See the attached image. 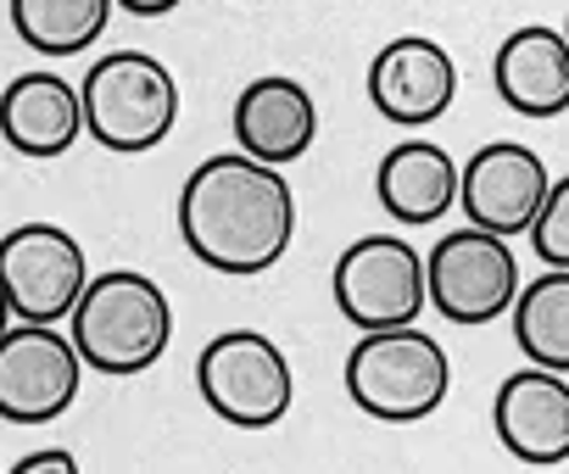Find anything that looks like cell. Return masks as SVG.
Listing matches in <instances>:
<instances>
[{"mask_svg":"<svg viewBox=\"0 0 569 474\" xmlns=\"http://www.w3.org/2000/svg\"><path fill=\"white\" fill-rule=\"evenodd\" d=\"M179 234L212 274H268L297 241V190L246 151H218L196 162L179 190Z\"/></svg>","mask_w":569,"mask_h":474,"instance_id":"1","label":"cell"},{"mask_svg":"<svg viewBox=\"0 0 569 474\" xmlns=\"http://www.w3.org/2000/svg\"><path fill=\"white\" fill-rule=\"evenodd\" d=\"M68 341H73L79 363L107 374V380L146 374L173 346L168 291L151 274H140V269L90 274L79 302H73V313H68Z\"/></svg>","mask_w":569,"mask_h":474,"instance_id":"2","label":"cell"},{"mask_svg":"<svg viewBox=\"0 0 569 474\" xmlns=\"http://www.w3.org/2000/svg\"><path fill=\"white\" fill-rule=\"evenodd\" d=\"M79 112H84V134L101 151H118V157L157 151L179 123L173 68L157 62L151 51H112L84 73Z\"/></svg>","mask_w":569,"mask_h":474,"instance_id":"3","label":"cell"},{"mask_svg":"<svg viewBox=\"0 0 569 474\" xmlns=\"http://www.w3.org/2000/svg\"><path fill=\"white\" fill-rule=\"evenodd\" d=\"M452 391V357L419 324L369 330L347 352V396L380 424H419Z\"/></svg>","mask_w":569,"mask_h":474,"instance_id":"4","label":"cell"},{"mask_svg":"<svg viewBox=\"0 0 569 474\" xmlns=\"http://www.w3.org/2000/svg\"><path fill=\"white\" fill-rule=\"evenodd\" d=\"M196 391L223 424L273 430L297 402V374L262 330H223L196 357Z\"/></svg>","mask_w":569,"mask_h":474,"instance_id":"5","label":"cell"},{"mask_svg":"<svg viewBox=\"0 0 569 474\" xmlns=\"http://www.w3.org/2000/svg\"><path fill=\"white\" fill-rule=\"evenodd\" d=\"M519 291V258L502 234H486L475 223L447 229L425 258V307H436L447 324H491L508 313Z\"/></svg>","mask_w":569,"mask_h":474,"instance_id":"6","label":"cell"},{"mask_svg":"<svg viewBox=\"0 0 569 474\" xmlns=\"http://www.w3.org/2000/svg\"><path fill=\"white\" fill-rule=\"evenodd\" d=\"M90 280L79 234L62 223H18L0 234V291L18 324H62Z\"/></svg>","mask_w":569,"mask_h":474,"instance_id":"7","label":"cell"},{"mask_svg":"<svg viewBox=\"0 0 569 474\" xmlns=\"http://www.w3.org/2000/svg\"><path fill=\"white\" fill-rule=\"evenodd\" d=\"M330 291L352 330H402L425 313V258L402 234H363L336 258Z\"/></svg>","mask_w":569,"mask_h":474,"instance_id":"8","label":"cell"},{"mask_svg":"<svg viewBox=\"0 0 569 474\" xmlns=\"http://www.w3.org/2000/svg\"><path fill=\"white\" fill-rule=\"evenodd\" d=\"M84 363L57 324H7L0 330V418L51 424L79 402Z\"/></svg>","mask_w":569,"mask_h":474,"instance_id":"9","label":"cell"},{"mask_svg":"<svg viewBox=\"0 0 569 474\" xmlns=\"http://www.w3.org/2000/svg\"><path fill=\"white\" fill-rule=\"evenodd\" d=\"M547 184H552V173H547L541 151H530L519 140H491L458 168V206L475 229L508 241V234H525Z\"/></svg>","mask_w":569,"mask_h":474,"instance_id":"10","label":"cell"},{"mask_svg":"<svg viewBox=\"0 0 569 474\" xmlns=\"http://www.w3.org/2000/svg\"><path fill=\"white\" fill-rule=\"evenodd\" d=\"M369 101L391 129H430L458 101V62L425 34H397L369 62Z\"/></svg>","mask_w":569,"mask_h":474,"instance_id":"11","label":"cell"},{"mask_svg":"<svg viewBox=\"0 0 569 474\" xmlns=\"http://www.w3.org/2000/svg\"><path fill=\"white\" fill-rule=\"evenodd\" d=\"M491 430L508 457L530 468H558L569 457V374L519 369L491 396Z\"/></svg>","mask_w":569,"mask_h":474,"instance_id":"12","label":"cell"},{"mask_svg":"<svg viewBox=\"0 0 569 474\" xmlns=\"http://www.w3.org/2000/svg\"><path fill=\"white\" fill-rule=\"evenodd\" d=\"M234 140L268 168H291L319 140V107L291 73H262L234 95Z\"/></svg>","mask_w":569,"mask_h":474,"instance_id":"13","label":"cell"},{"mask_svg":"<svg viewBox=\"0 0 569 474\" xmlns=\"http://www.w3.org/2000/svg\"><path fill=\"white\" fill-rule=\"evenodd\" d=\"M491 84H497L502 107L530 118V123L563 118L569 112V40H563V29H552V23L513 29L497 46Z\"/></svg>","mask_w":569,"mask_h":474,"instance_id":"14","label":"cell"},{"mask_svg":"<svg viewBox=\"0 0 569 474\" xmlns=\"http://www.w3.org/2000/svg\"><path fill=\"white\" fill-rule=\"evenodd\" d=\"M0 140L34 162L68 157L84 140L79 84H68L62 73H18L0 90Z\"/></svg>","mask_w":569,"mask_h":474,"instance_id":"15","label":"cell"},{"mask_svg":"<svg viewBox=\"0 0 569 474\" xmlns=\"http://www.w3.org/2000/svg\"><path fill=\"white\" fill-rule=\"evenodd\" d=\"M375 201L391 223H441L458 206V162L447 145L408 134L375 168Z\"/></svg>","mask_w":569,"mask_h":474,"instance_id":"16","label":"cell"},{"mask_svg":"<svg viewBox=\"0 0 569 474\" xmlns=\"http://www.w3.org/2000/svg\"><path fill=\"white\" fill-rule=\"evenodd\" d=\"M508 319H513V341L530 357V369L569 374V269H547L530 285L519 280Z\"/></svg>","mask_w":569,"mask_h":474,"instance_id":"17","label":"cell"},{"mask_svg":"<svg viewBox=\"0 0 569 474\" xmlns=\"http://www.w3.org/2000/svg\"><path fill=\"white\" fill-rule=\"evenodd\" d=\"M112 23V0H12V34L40 57H79Z\"/></svg>","mask_w":569,"mask_h":474,"instance_id":"18","label":"cell"},{"mask_svg":"<svg viewBox=\"0 0 569 474\" xmlns=\"http://www.w3.org/2000/svg\"><path fill=\"white\" fill-rule=\"evenodd\" d=\"M525 234H530V252L541 258V269H569V179L547 184Z\"/></svg>","mask_w":569,"mask_h":474,"instance_id":"19","label":"cell"},{"mask_svg":"<svg viewBox=\"0 0 569 474\" xmlns=\"http://www.w3.org/2000/svg\"><path fill=\"white\" fill-rule=\"evenodd\" d=\"M7 474H84V468H79V457H73L68 446H40V452H29L23 463H12Z\"/></svg>","mask_w":569,"mask_h":474,"instance_id":"20","label":"cell"},{"mask_svg":"<svg viewBox=\"0 0 569 474\" xmlns=\"http://www.w3.org/2000/svg\"><path fill=\"white\" fill-rule=\"evenodd\" d=\"M112 7H123L129 18H168L179 0H112Z\"/></svg>","mask_w":569,"mask_h":474,"instance_id":"21","label":"cell"},{"mask_svg":"<svg viewBox=\"0 0 569 474\" xmlns=\"http://www.w3.org/2000/svg\"><path fill=\"white\" fill-rule=\"evenodd\" d=\"M12 324V307H7V291H0V330H7Z\"/></svg>","mask_w":569,"mask_h":474,"instance_id":"22","label":"cell"}]
</instances>
